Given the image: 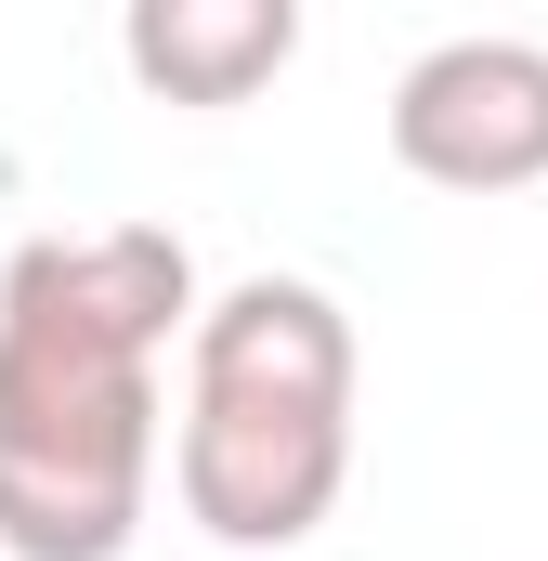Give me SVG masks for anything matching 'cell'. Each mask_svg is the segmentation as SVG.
Segmentation results:
<instances>
[{
	"instance_id": "3957f363",
	"label": "cell",
	"mask_w": 548,
	"mask_h": 561,
	"mask_svg": "<svg viewBox=\"0 0 548 561\" xmlns=\"http://www.w3.org/2000/svg\"><path fill=\"white\" fill-rule=\"evenodd\" d=\"M392 157L444 196L548 183V39H431L392 79Z\"/></svg>"
},
{
	"instance_id": "277c9868",
	"label": "cell",
	"mask_w": 548,
	"mask_h": 561,
	"mask_svg": "<svg viewBox=\"0 0 548 561\" xmlns=\"http://www.w3.org/2000/svg\"><path fill=\"white\" fill-rule=\"evenodd\" d=\"M287 53H300V0H132V26H118V66L196 118L287 79Z\"/></svg>"
},
{
	"instance_id": "7a4b0ae2",
	"label": "cell",
	"mask_w": 548,
	"mask_h": 561,
	"mask_svg": "<svg viewBox=\"0 0 548 561\" xmlns=\"http://www.w3.org/2000/svg\"><path fill=\"white\" fill-rule=\"evenodd\" d=\"M353 313L313 275H236L183 340L170 496L209 549H300L353 483Z\"/></svg>"
},
{
	"instance_id": "6da1fadb",
	"label": "cell",
	"mask_w": 548,
	"mask_h": 561,
	"mask_svg": "<svg viewBox=\"0 0 548 561\" xmlns=\"http://www.w3.org/2000/svg\"><path fill=\"white\" fill-rule=\"evenodd\" d=\"M170 222L26 236L0 262V561H132L170 457V340H196Z\"/></svg>"
}]
</instances>
